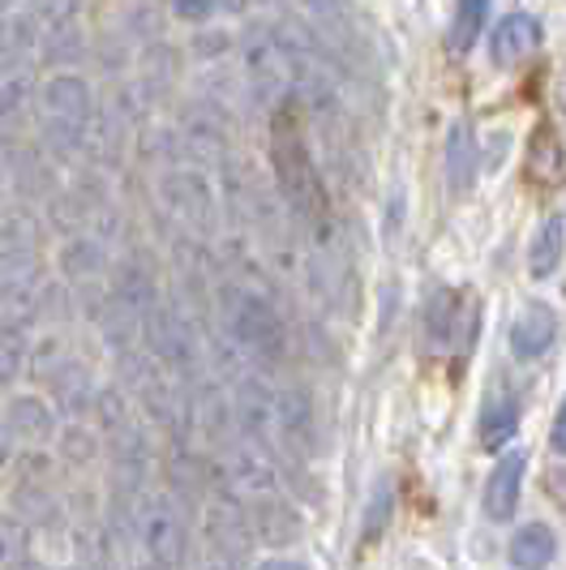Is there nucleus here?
I'll use <instances>...</instances> for the list:
<instances>
[{
	"label": "nucleus",
	"instance_id": "nucleus-1",
	"mask_svg": "<svg viewBox=\"0 0 566 570\" xmlns=\"http://www.w3.org/2000/svg\"><path fill=\"white\" fill-rule=\"evenodd\" d=\"M301 108L287 99L283 108L271 112V171H275V189H280L283 210L292 215V224L301 232H313V249H331V206L322 176L313 168V155L301 138Z\"/></svg>",
	"mask_w": 566,
	"mask_h": 570
},
{
	"label": "nucleus",
	"instance_id": "nucleus-2",
	"mask_svg": "<svg viewBox=\"0 0 566 570\" xmlns=\"http://www.w3.org/2000/svg\"><path fill=\"white\" fill-rule=\"evenodd\" d=\"M90 120H95V99L90 86L78 73H57L39 90V146L65 164L86 150L90 138Z\"/></svg>",
	"mask_w": 566,
	"mask_h": 570
},
{
	"label": "nucleus",
	"instance_id": "nucleus-3",
	"mask_svg": "<svg viewBox=\"0 0 566 570\" xmlns=\"http://www.w3.org/2000/svg\"><path fill=\"white\" fill-rule=\"evenodd\" d=\"M219 296H224V317H227L232 343H236L254 365H262V370L283 365L292 340H287V322H283V314L271 305V296L250 292V287H241V284H224Z\"/></svg>",
	"mask_w": 566,
	"mask_h": 570
},
{
	"label": "nucleus",
	"instance_id": "nucleus-4",
	"mask_svg": "<svg viewBox=\"0 0 566 570\" xmlns=\"http://www.w3.org/2000/svg\"><path fill=\"white\" fill-rule=\"evenodd\" d=\"M236 69L250 86V99L254 108H283L287 104V78H292V65L283 52V39L275 27L266 22H250L236 39Z\"/></svg>",
	"mask_w": 566,
	"mask_h": 570
},
{
	"label": "nucleus",
	"instance_id": "nucleus-5",
	"mask_svg": "<svg viewBox=\"0 0 566 570\" xmlns=\"http://www.w3.org/2000/svg\"><path fill=\"white\" fill-rule=\"evenodd\" d=\"M142 340H146V352L180 382H194L202 377V340L194 317L185 314L176 301H155L146 314H142Z\"/></svg>",
	"mask_w": 566,
	"mask_h": 570
},
{
	"label": "nucleus",
	"instance_id": "nucleus-6",
	"mask_svg": "<svg viewBox=\"0 0 566 570\" xmlns=\"http://www.w3.org/2000/svg\"><path fill=\"white\" fill-rule=\"evenodd\" d=\"M138 544L155 567L189 562V507L176 493H146L138 511Z\"/></svg>",
	"mask_w": 566,
	"mask_h": 570
},
{
	"label": "nucleus",
	"instance_id": "nucleus-7",
	"mask_svg": "<svg viewBox=\"0 0 566 570\" xmlns=\"http://www.w3.org/2000/svg\"><path fill=\"white\" fill-rule=\"evenodd\" d=\"M202 532H206V544H211L215 562H224V567H245L254 558V519L245 511V498H236L232 489H211L206 511H202Z\"/></svg>",
	"mask_w": 566,
	"mask_h": 570
},
{
	"label": "nucleus",
	"instance_id": "nucleus-8",
	"mask_svg": "<svg viewBox=\"0 0 566 570\" xmlns=\"http://www.w3.org/2000/svg\"><path fill=\"white\" fill-rule=\"evenodd\" d=\"M159 198H164V210L172 219H180L194 236H202V240L215 236V228H219V198H215V189H211V180L202 171L185 168V164L168 168L159 176Z\"/></svg>",
	"mask_w": 566,
	"mask_h": 570
},
{
	"label": "nucleus",
	"instance_id": "nucleus-9",
	"mask_svg": "<svg viewBox=\"0 0 566 570\" xmlns=\"http://www.w3.org/2000/svg\"><path fill=\"white\" fill-rule=\"evenodd\" d=\"M305 18H310L318 35L335 48V57L343 60V73H357L369 65V30L365 18L357 9V0H301Z\"/></svg>",
	"mask_w": 566,
	"mask_h": 570
},
{
	"label": "nucleus",
	"instance_id": "nucleus-10",
	"mask_svg": "<svg viewBox=\"0 0 566 570\" xmlns=\"http://www.w3.org/2000/svg\"><path fill=\"white\" fill-rule=\"evenodd\" d=\"M318 442H322V429H318V407L305 386H280L275 391V446L280 459H313L318 455Z\"/></svg>",
	"mask_w": 566,
	"mask_h": 570
},
{
	"label": "nucleus",
	"instance_id": "nucleus-11",
	"mask_svg": "<svg viewBox=\"0 0 566 570\" xmlns=\"http://www.w3.org/2000/svg\"><path fill=\"white\" fill-rule=\"evenodd\" d=\"M232 421L241 429V438H250L254 446L271 451L280 459V446H275V391L257 377V373H236L232 377Z\"/></svg>",
	"mask_w": 566,
	"mask_h": 570
},
{
	"label": "nucleus",
	"instance_id": "nucleus-12",
	"mask_svg": "<svg viewBox=\"0 0 566 570\" xmlns=\"http://www.w3.org/2000/svg\"><path fill=\"white\" fill-rule=\"evenodd\" d=\"M477 331H481V305H472L463 292L438 287L429 296V305H424V340H429V347H438V352H447L455 343L468 347L477 340Z\"/></svg>",
	"mask_w": 566,
	"mask_h": 570
},
{
	"label": "nucleus",
	"instance_id": "nucleus-13",
	"mask_svg": "<svg viewBox=\"0 0 566 570\" xmlns=\"http://www.w3.org/2000/svg\"><path fill=\"white\" fill-rule=\"evenodd\" d=\"M232 429H236V421H232V400L224 395V386L211 382L206 373L194 377L189 382V433L219 451L232 438Z\"/></svg>",
	"mask_w": 566,
	"mask_h": 570
},
{
	"label": "nucleus",
	"instance_id": "nucleus-14",
	"mask_svg": "<svg viewBox=\"0 0 566 570\" xmlns=\"http://www.w3.org/2000/svg\"><path fill=\"white\" fill-rule=\"evenodd\" d=\"M60 279L74 287V292H95L99 279L113 271V257H108V240L99 232H74L65 245H60Z\"/></svg>",
	"mask_w": 566,
	"mask_h": 570
},
{
	"label": "nucleus",
	"instance_id": "nucleus-15",
	"mask_svg": "<svg viewBox=\"0 0 566 570\" xmlns=\"http://www.w3.org/2000/svg\"><path fill=\"white\" fill-rule=\"evenodd\" d=\"M250 519H254L257 541L271 544V549H287V544H296L305 537V519H301V511L283 498L280 489H271L262 498H250Z\"/></svg>",
	"mask_w": 566,
	"mask_h": 570
},
{
	"label": "nucleus",
	"instance_id": "nucleus-16",
	"mask_svg": "<svg viewBox=\"0 0 566 570\" xmlns=\"http://www.w3.org/2000/svg\"><path fill=\"white\" fill-rule=\"evenodd\" d=\"M510 356L515 361H540L558 340V314L545 301H528L510 322Z\"/></svg>",
	"mask_w": 566,
	"mask_h": 570
},
{
	"label": "nucleus",
	"instance_id": "nucleus-17",
	"mask_svg": "<svg viewBox=\"0 0 566 570\" xmlns=\"http://www.w3.org/2000/svg\"><path fill=\"white\" fill-rule=\"evenodd\" d=\"M4 171H9V185H13V194L22 202L52 198L60 189L57 168H52V159L43 155V146H13V150L4 155Z\"/></svg>",
	"mask_w": 566,
	"mask_h": 570
},
{
	"label": "nucleus",
	"instance_id": "nucleus-18",
	"mask_svg": "<svg viewBox=\"0 0 566 570\" xmlns=\"http://www.w3.org/2000/svg\"><path fill=\"white\" fill-rule=\"evenodd\" d=\"M43 382H48V391H52V403H57L69 421H82L86 412L95 407V377L86 370V361H78L74 352H69Z\"/></svg>",
	"mask_w": 566,
	"mask_h": 570
},
{
	"label": "nucleus",
	"instance_id": "nucleus-19",
	"mask_svg": "<svg viewBox=\"0 0 566 570\" xmlns=\"http://www.w3.org/2000/svg\"><path fill=\"white\" fill-rule=\"evenodd\" d=\"M540 39H545V30H540V22L533 13H507L494 27V35H489V57H494V65L510 69V65L533 57L540 48Z\"/></svg>",
	"mask_w": 566,
	"mask_h": 570
},
{
	"label": "nucleus",
	"instance_id": "nucleus-20",
	"mask_svg": "<svg viewBox=\"0 0 566 570\" xmlns=\"http://www.w3.org/2000/svg\"><path fill=\"white\" fill-rule=\"evenodd\" d=\"M524 472H528V455L524 451H510L494 463L489 481H485V514L494 523H507L515 507H519V489H524Z\"/></svg>",
	"mask_w": 566,
	"mask_h": 570
},
{
	"label": "nucleus",
	"instance_id": "nucleus-21",
	"mask_svg": "<svg viewBox=\"0 0 566 570\" xmlns=\"http://www.w3.org/2000/svg\"><path fill=\"white\" fill-rule=\"evenodd\" d=\"M90 317H95V326H99V340L108 352H125V347H134L138 343V331H142V314L138 309H129L116 292H104L95 305H90Z\"/></svg>",
	"mask_w": 566,
	"mask_h": 570
},
{
	"label": "nucleus",
	"instance_id": "nucleus-22",
	"mask_svg": "<svg viewBox=\"0 0 566 570\" xmlns=\"http://www.w3.org/2000/svg\"><path fill=\"white\" fill-rule=\"evenodd\" d=\"M9 507L27 519L30 528H52L60 523V493L52 489V481L43 476V472H35V476H18V485L9 493Z\"/></svg>",
	"mask_w": 566,
	"mask_h": 570
},
{
	"label": "nucleus",
	"instance_id": "nucleus-23",
	"mask_svg": "<svg viewBox=\"0 0 566 570\" xmlns=\"http://www.w3.org/2000/svg\"><path fill=\"white\" fill-rule=\"evenodd\" d=\"M4 425L13 429L18 446H30V451L57 438V416L39 395H13L9 407H4Z\"/></svg>",
	"mask_w": 566,
	"mask_h": 570
},
{
	"label": "nucleus",
	"instance_id": "nucleus-24",
	"mask_svg": "<svg viewBox=\"0 0 566 570\" xmlns=\"http://www.w3.org/2000/svg\"><path fill=\"white\" fill-rule=\"evenodd\" d=\"M43 35V22L30 4H13L4 18H0V73L4 69H18L22 60L30 57V48L39 43Z\"/></svg>",
	"mask_w": 566,
	"mask_h": 570
},
{
	"label": "nucleus",
	"instance_id": "nucleus-25",
	"mask_svg": "<svg viewBox=\"0 0 566 570\" xmlns=\"http://www.w3.org/2000/svg\"><path fill=\"white\" fill-rule=\"evenodd\" d=\"M442 168H447V185L455 194H468L477 185V168H481V146H477V134L455 120L451 134H447V146H442Z\"/></svg>",
	"mask_w": 566,
	"mask_h": 570
},
{
	"label": "nucleus",
	"instance_id": "nucleus-26",
	"mask_svg": "<svg viewBox=\"0 0 566 570\" xmlns=\"http://www.w3.org/2000/svg\"><path fill=\"white\" fill-rule=\"evenodd\" d=\"M519 429V400L510 386H489V395L481 403V421H477V433H481L485 451H498L507 446Z\"/></svg>",
	"mask_w": 566,
	"mask_h": 570
},
{
	"label": "nucleus",
	"instance_id": "nucleus-27",
	"mask_svg": "<svg viewBox=\"0 0 566 570\" xmlns=\"http://www.w3.org/2000/svg\"><path fill=\"white\" fill-rule=\"evenodd\" d=\"M176 78H180V52L155 39L138 60V90L146 95V104H164L176 90Z\"/></svg>",
	"mask_w": 566,
	"mask_h": 570
},
{
	"label": "nucleus",
	"instance_id": "nucleus-28",
	"mask_svg": "<svg viewBox=\"0 0 566 570\" xmlns=\"http://www.w3.org/2000/svg\"><path fill=\"white\" fill-rule=\"evenodd\" d=\"M108 279H113L108 292H116V296H120L129 309H138V314H146V309L159 301V279H155V271H150L142 257L116 262L113 271H108Z\"/></svg>",
	"mask_w": 566,
	"mask_h": 570
},
{
	"label": "nucleus",
	"instance_id": "nucleus-29",
	"mask_svg": "<svg viewBox=\"0 0 566 570\" xmlns=\"http://www.w3.org/2000/svg\"><path fill=\"white\" fill-rule=\"evenodd\" d=\"M554 553H558V537H554V528L549 523H524L515 537H510V567L519 570H540L554 562Z\"/></svg>",
	"mask_w": 566,
	"mask_h": 570
},
{
	"label": "nucleus",
	"instance_id": "nucleus-30",
	"mask_svg": "<svg viewBox=\"0 0 566 570\" xmlns=\"http://www.w3.org/2000/svg\"><path fill=\"white\" fill-rule=\"evenodd\" d=\"M566 254V215H549L537 228L533 245H528V275L533 279H549Z\"/></svg>",
	"mask_w": 566,
	"mask_h": 570
},
{
	"label": "nucleus",
	"instance_id": "nucleus-31",
	"mask_svg": "<svg viewBox=\"0 0 566 570\" xmlns=\"http://www.w3.org/2000/svg\"><path fill=\"white\" fill-rule=\"evenodd\" d=\"M39 240H43V219L30 210L27 202L0 206V254H9V249H39Z\"/></svg>",
	"mask_w": 566,
	"mask_h": 570
},
{
	"label": "nucleus",
	"instance_id": "nucleus-32",
	"mask_svg": "<svg viewBox=\"0 0 566 570\" xmlns=\"http://www.w3.org/2000/svg\"><path fill=\"white\" fill-rule=\"evenodd\" d=\"M566 171V150L558 142V134L549 125H537L533 142H528V176L537 185H558Z\"/></svg>",
	"mask_w": 566,
	"mask_h": 570
},
{
	"label": "nucleus",
	"instance_id": "nucleus-33",
	"mask_svg": "<svg viewBox=\"0 0 566 570\" xmlns=\"http://www.w3.org/2000/svg\"><path fill=\"white\" fill-rule=\"evenodd\" d=\"M39 287H43L39 249H9V254H0V292H39Z\"/></svg>",
	"mask_w": 566,
	"mask_h": 570
},
{
	"label": "nucleus",
	"instance_id": "nucleus-34",
	"mask_svg": "<svg viewBox=\"0 0 566 570\" xmlns=\"http://www.w3.org/2000/svg\"><path fill=\"white\" fill-rule=\"evenodd\" d=\"M489 4H494V0H459V4H455L451 30H447V48H451L455 57L472 52L477 35H481L485 22H489Z\"/></svg>",
	"mask_w": 566,
	"mask_h": 570
},
{
	"label": "nucleus",
	"instance_id": "nucleus-35",
	"mask_svg": "<svg viewBox=\"0 0 566 570\" xmlns=\"http://www.w3.org/2000/svg\"><path fill=\"white\" fill-rule=\"evenodd\" d=\"M138 155L146 168H159L168 171L176 164H189V155H185V138H180V129H146L138 142Z\"/></svg>",
	"mask_w": 566,
	"mask_h": 570
},
{
	"label": "nucleus",
	"instance_id": "nucleus-36",
	"mask_svg": "<svg viewBox=\"0 0 566 570\" xmlns=\"http://www.w3.org/2000/svg\"><path fill=\"white\" fill-rule=\"evenodd\" d=\"M39 52L48 65H78L86 52V39L78 22H65V27H48L39 35Z\"/></svg>",
	"mask_w": 566,
	"mask_h": 570
},
{
	"label": "nucleus",
	"instance_id": "nucleus-37",
	"mask_svg": "<svg viewBox=\"0 0 566 570\" xmlns=\"http://www.w3.org/2000/svg\"><path fill=\"white\" fill-rule=\"evenodd\" d=\"M30 95H35V73L30 69H4V78H0V125H9L13 116L22 112L30 104Z\"/></svg>",
	"mask_w": 566,
	"mask_h": 570
},
{
	"label": "nucleus",
	"instance_id": "nucleus-38",
	"mask_svg": "<svg viewBox=\"0 0 566 570\" xmlns=\"http://www.w3.org/2000/svg\"><path fill=\"white\" fill-rule=\"evenodd\" d=\"M30 562V528L27 519L13 514H0V567H22Z\"/></svg>",
	"mask_w": 566,
	"mask_h": 570
},
{
	"label": "nucleus",
	"instance_id": "nucleus-39",
	"mask_svg": "<svg viewBox=\"0 0 566 570\" xmlns=\"http://www.w3.org/2000/svg\"><path fill=\"white\" fill-rule=\"evenodd\" d=\"M99 446H104L99 429L90 433V429H82L78 421H74V425H65V433H60V459H65V463H74V468H90V463L99 459Z\"/></svg>",
	"mask_w": 566,
	"mask_h": 570
},
{
	"label": "nucleus",
	"instance_id": "nucleus-40",
	"mask_svg": "<svg viewBox=\"0 0 566 570\" xmlns=\"http://www.w3.org/2000/svg\"><path fill=\"white\" fill-rule=\"evenodd\" d=\"M27 356H30V347H27V340H22V331L0 326V386L18 382V377L27 373Z\"/></svg>",
	"mask_w": 566,
	"mask_h": 570
},
{
	"label": "nucleus",
	"instance_id": "nucleus-41",
	"mask_svg": "<svg viewBox=\"0 0 566 570\" xmlns=\"http://www.w3.org/2000/svg\"><path fill=\"white\" fill-rule=\"evenodd\" d=\"M69 356V343L60 340V335H43V340H35L30 343V356H27V365H30V373L43 382L48 373L57 370L60 361Z\"/></svg>",
	"mask_w": 566,
	"mask_h": 570
},
{
	"label": "nucleus",
	"instance_id": "nucleus-42",
	"mask_svg": "<svg viewBox=\"0 0 566 570\" xmlns=\"http://www.w3.org/2000/svg\"><path fill=\"white\" fill-rule=\"evenodd\" d=\"M396 511V489L391 481H378V489L369 493V511H365V541L373 537H382V528H387V519Z\"/></svg>",
	"mask_w": 566,
	"mask_h": 570
},
{
	"label": "nucleus",
	"instance_id": "nucleus-43",
	"mask_svg": "<svg viewBox=\"0 0 566 570\" xmlns=\"http://www.w3.org/2000/svg\"><path fill=\"white\" fill-rule=\"evenodd\" d=\"M125 39H129V43H155V39H159V13H155L150 4H142V0H138V9L129 4V9H125Z\"/></svg>",
	"mask_w": 566,
	"mask_h": 570
},
{
	"label": "nucleus",
	"instance_id": "nucleus-44",
	"mask_svg": "<svg viewBox=\"0 0 566 570\" xmlns=\"http://www.w3.org/2000/svg\"><path fill=\"white\" fill-rule=\"evenodd\" d=\"M82 4L86 0H35V13H39L43 30H48V27H65V22H78Z\"/></svg>",
	"mask_w": 566,
	"mask_h": 570
},
{
	"label": "nucleus",
	"instance_id": "nucleus-45",
	"mask_svg": "<svg viewBox=\"0 0 566 570\" xmlns=\"http://www.w3.org/2000/svg\"><path fill=\"white\" fill-rule=\"evenodd\" d=\"M215 9H219V0H172V13L185 18V22H202V18H211Z\"/></svg>",
	"mask_w": 566,
	"mask_h": 570
},
{
	"label": "nucleus",
	"instance_id": "nucleus-46",
	"mask_svg": "<svg viewBox=\"0 0 566 570\" xmlns=\"http://www.w3.org/2000/svg\"><path fill=\"white\" fill-rule=\"evenodd\" d=\"M549 446H554L558 455H566V400H563V407H558V416H554V429H549Z\"/></svg>",
	"mask_w": 566,
	"mask_h": 570
},
{
	"label": "nucleus",
	"instance_id": "nucleus-47",
	"mask_svg": "<svg viewBox=\"0 0 566 570\" xmlns=\"http://www.w3.org/2000/svg\"><path fill=\"white\" fill-rule=\"evenodd\" d=\"M194 48H198L202 57L211 60V57H215V52H219V48H227V39H224V35H215V30H211L206 39H202V35H198V39H194Z\"/></svg>",
	"mask_w": 566,
	"mask_h": 570
},
{
	"label": "nucleus",
	"instance_id": "nucleus-48",
	"mask_svg": "<svg viewBox=\"0 0 566 570\" xmlns=\"http://www.w3.org/2000/svg\"><path fill=\"white\" fill-rule=\"evenodd\" d=\"M13 446H18V438H13V429L4 425V416H0V468L13 459Z\"/></svg>",
	"mask_w": 566,
	"mask_h": 570
},
{
	"label": "nucleus",
	"instance_id": "nucleus-49",
	"mask_svg": "<svg viewBox=\"0 0 566 570\" xmlns=\"http://www.w3.org/2000/svg\"><path fill=\"white\" fill-rule=\"evenodd\" d=\"M13 4H22V0H0V18H4V13L13 9Z\"/></svg>",
	"mask_w": 566,
	"mask_h": 570
},
{
	"label": "nucleus",
	"instance_id": "nucleus-50",
	"mask_svg": "<svg viewBox=\"0 0 566 570\" xmlns=\"http://www.w3.org/2000/svg\"><path fill=\"white\" fill-rule=\"evenodd\" d=\"M9 185V171H4V155H0V189Z\"/></svg>",
	"mask_w": 566,
	"mask_h": 570
},
{
	"label": "nucleus",
	"instance_id": "nucleus-51",
	"mask_svg": "<svg viewBox=\"0 0 566 570\" xmlns=\"http://www.w3.org/2000/svg\"><path fill=\"white\" fill-rule=\"evenodd\" d=\"M262 4H280V0H262Z\"/></svg>",
	"mask_w": 566,
	"mask_h": 570
},
{
	"label": "nucleus",
	"instance_id": "nucleus-52",
	"mask_svg": "<svg viewBox=\"0 0 566 570\" xmlns=\"http://www.w3.org/2000/svg\"><path fill=\"white\" fill-rule=\"evenodd\" d=\"M22 4H27V0H22Z\"/></svg>",
	"mask_w": 566,
	"mask_h": 570
}]
</instances>
